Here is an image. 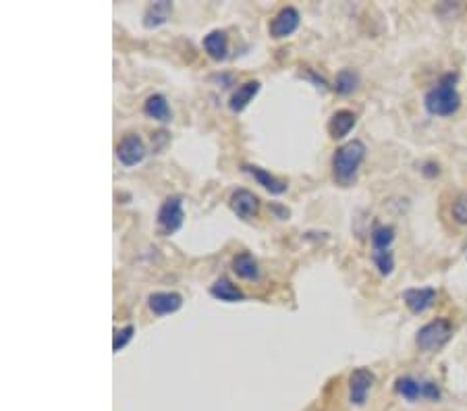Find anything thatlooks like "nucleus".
Returning <instances> with one entry per match:
<instances>
[{
  "label": "nucleus",
  "mask_w": 467,
  "mask_h": 411,
  "mask_svg": "<svg viewBox=\"0 0 467 411\" xmlns=\"http://www.w3.org/2000/svg\"><path fill=\"white\" fill-rule=\"evenodd\" d=\"M233 272L239 279L245 281H258L260 279V266L258 260L249 254V252H241L233 258Z\"/></svg>",
  "instance_id": "16"
},
{
  "label": "nucleus",
  "mask_w": 467,
  "mask_h": 411,
  "mask_svg": "<svg viewBox=\"0 0 467 411\" xmlns=\"http://www.w3.org/2000/svg\"><path fill=\"white\" fill-rule=\"evenodd\" d=\"M370 241H372L374 252H387V250H391V245L395 241V229L391 225H378V227H374Z\"/></svg>",
  "instance_id": "21"
},
{
  "label": "nucleus",
  "mask_w": 467,
  "mask_h": 411,
  "mask_svg": "<svg viewBox=\"0 0 467 411\" xmlns=\"http://www.w3.org/2000/svg\"><path fill=\"white\" fill-rule=\"evenodd\" d=\"M210 295L218 301H224V304H237V301H243L245 295L243 291L233 285L229 279H218L212 287H210Z\"/></svg>",
  "instance_id": "18"
},
{
  "label": "nucleus",
  "mask_w": 467,
  "mask_h": 411,
  "mask_svg": "<svg viewBox=\"0 0 467 411\" xmlns=\"http://www.w3.org/2000/svg\"><path fill=\"white\" fill-rule=\"evenodd\" d=\"M395 393L399 397H403L405 401L409 403H416L418 399H422V381L405 374V376H399L395 381Z\"/></svg>",
  "instance_id": "19"
},
{
  "label": "nucleus",
  "mask_w": 467,
  "mask_h": 411,
  "mask_svg": "<svg viewBox=\"0 0 467 411\" xmlns=\"http://www.w3.org/2000/svg\"><path fill=\"white\" fill-rule=\"evenodd\" d=\"M360 85V75L353 69H341L335 77V91L341 96H349L358 89Z\"/></svg>",
  "instance_id": "20"
},
{
  "label": "nucleus",
  "mask_w": 467,
  "mask_h": 411,
  "mask_svg": "<svg viewBox=\"0 0 467 411\" xmlns=\"http://www.w3.org/2000/svg\"><path fill=\"white\" fill-rule=\"evenodd\" d=\"M229 206H231V210H233L239 218L249 220V218L258 216V212H260V198H258L254 191L241 187V189H235V191L231 193Z\"/></svg>",
  "instance_id": "9"
},
{
  "label": "nucleus",
  "mask_w": 467,
  "mask_h": 411,
  "mask_svg": "<svg viewBox=\"0 0 467 411\" xmlns=\"http://www.w3.org/2000/svg\"><path fill=\"white\" fill-rule=\"evenodd\" d=\"M299 23H301V15L295 6H283L270 21V35L274 40H283V37H289L293 35L297 29H299Z\"/></svg>",
  "instance_id": "6"
},
{
  "label": "nucleus",
  "mask_w": 467,
  "mask_h": 411,
  "mask_svg": "<svg viewBox=\"0 0 467 411\" xmlns=\"http://www.w3.org/2000/svg\"><path fill=\"white\" fill-rule=\"evenodd\" d=\"M243 170L249 173V175L258 181V185H262V187H264L266 191H270L272 195H281V193H285L287 187H289L287 181H283V179H279V177H274V175H270L268 170H264V168H260V166L245 164Z\"/></svg>",
  "instance_id": "12"
},
{
  "label": "nucleus",
  "mask_w": 467,
  "mask_h": 411,
  "mask_svg": "<svg viewBox=\"0 0 467 411\" xmlns=\"http://www.w3.org/2000/svg\"><path fill=\"white\" fill-rule=\"evenodd\" d=\"M366 143L362 139H351L337 148L333 156V175L341 185H351L358 179V170L366 158Z\"/></svg>",
  "instance_id": "2"
},
{
  "label": "nucleus",
  "mask_w": 467,
  "mask_h": 411,
  "mask_svg": "<svg viewBox=\"0 0 467 411\" xmlns=\"http://www.w3.org/2000/svg\"><path fill=\"white\" fill-rule=\"evenodd\" d=\"M355 123H358L355 112L343 108V110H337V112L331 116L326 129H328V133H331L333 139H343L345 135H349V131L355 127Z\"/></svg>",
  "instance_id": "14"
},
{
  "label": "nucleus",
  "mask_w": 467,
  "mask_h": 411,
  "mask_svg": "<svg viewBox=\"0 0 467 411\" xmlns=\"http://www.w3.org/2000/svg\"><path fill=\"white\" fill-rule=\"evenodd\" d=\"M270 210L281 218V220H285V218H289V210L287 208H283V206H279V204H272L270 206Z\"/></svg>",
  "instance_id": "27"
},
{
  "label": "nucleus",
  "mask_w": 467,
  "mask_h": 411,
  "mask_svg": "<svg viewBox=\"0 0 467 411\" xmlns=\"http://www.w3.org/2000/svg\"><path fill=\"white\" fill-rule=\"evenodd\" d=\"M183 220H185V212H183V202L181 198L177 195H170L162 202V206L158 208V214H156V225H158V231L168 237V235H175L181 227H183Z\"/></svg>",
  "instance_id": "4"
},
{
  "label": "nucleus",
  "mask_w": 467,
  "mask_h": 411,
  "mask_svg": "<svg viewBox=\"0 0 467 411\" xmlns=\"http://www.w3.org/2000/svg\"><path fill=\"white\" fill-rule=\"evenodd\" d=\"M453 339V324L447 318H437L424 324L416 335V345L424 353L441 351Z\"/></svg>",
  "instance_id": "3"
},
{
  "label": "nucleus",
  "mask_w": 467,
  "mask_h": 411,
  "mask_svg": "<svg viewBox=\"0 0 467 411\" xmlns=\"http://www.w3.org/2000/svg\"><path fill=\"white\" fill-rule=\"evenodd\" d=\"M148 150H146V143L143 139L137 135V133H127L118 146H116V158L123 166H133V164H139L143 158H146Z\"/></svg>",
  "instance_id": "7"
},
{
  "label": "nucleus",
  "mask_w": 467,
  "mask_h": 411,
  "mask_svg": "<svg viewBox=\"0 0 467 411\" xmlns=\"http://www.w3.org/2000/svg\"><path fill=\"white\" fill-rule=\"evenodd\" d=\"M401 299L403 304L407 306V310L416 316L428 312L434 301H437V289L434 287H412V289H405L401 293Z\"/></svg>",
  "instance_id": "8"
},
{
  "label": "nucleus",
  "mask_w": 467,
  "mask_h": 411,
  "mask_svg": "<svg viewBox=\"0 0 467 411\" xmlns=\"http://www.w3.org/2000/svg\"><path fill=\"white\" fill-rule=\"evenodd\" d=\"M143 112H146V116H150L158 123H170V119H173L170 106H168V102L162 94L148 96L146 102H143Z\"/></svg>",
  "instance_id": "15"
},
{
  "label": "nucleus",
  "mask_w": 467,
  "mask_h": 411,
  "mask_svg": "<svg viewBox=\"0 0 467 411\" xmlns=\"http://www.w3.org/2000/svg\"><path fill=\"white\" fill-rule=\"evenodd\" d=\"M202 46L212 60H224L229 56V35L222 29H212L208 35H204Z\"/></svg>",
  "instance_id": "11"
},
{
  "label": "nucleus",
  "mask_w": 467,
  "mask_h": 411,
  "mask_svg": "<svg viewBox=\"0 0 467 411\" xmlns=\"http://www.w3.org/2000/svg\"><path fill=\"white\" fill-rule=\"evenodd\" d=\"M372 262L378 268L380 277H391L395 270V254L391 250L387 252H372Z\"/></svg>",
  "instance_id": "22"
},
{
  "label": "nucleus",
  "mask_w": 467,
  "mask_h": 411,
  "mask_svg": "<svg viewBox=\"0 0 467 411\" xmlns=\"http://www.w3.org/2000/svg\"><path fill=\"white\" fill-rule=\"evenodd\" d=\"M443 393H441V387L434 383V381H422V399H428V401H441Z\"/></svg>",
  "instance_id": "25"
},
{
  "label": "nucleus",
  "mask_w": 467,
  "mask_h": 411,
  "mask_svg": "<svg viewBox=\"0 0 467 411\" xmlns=\"http://www.w3.org/2000/svg\"><path fill=\"white\" fill-rule=\"evenodd\" d=\"M439 173H441V166L437 164V162H426L424 166H422V175H426V177H439Z\"/></svg>",
  "instance_id": "26"
},
{
  "label": "nucleus",
  "mask_w": 467,
  "mask_h": 411,
  "mask_svg": "<svg viewBox=\"0 0 467 411\" xmlns=\"http://www.w3.org/2000/svg\"><path fill=\"white\" fill-rule=\"evenodd\" d=\"M148 308L156 316L175 314L183 308V297L181 293H175V291H156V293H150Z\"/></svg>",
  "instance_id": "10"
},
{
  "label": "nucleus",
  "mask_w": 467,
  "mask_h": 411,
  "mask_svg": "<svg viewBox=\"0 0 467 411\" xmlns=\"http://www.w3.org/2000/svg\"><path fill=\"white\" fill-rule=\"evenodd\" d=\"M258 91H260V81H256V79L241 83V85L233 91V96H231V100H229V108H231L233 112H243V110L249 106V102H254V98L258 96Z\"/></svg>",
  "instance_id": "13"
},
{
  "label": "nucleus",
  "mask_w": 467,
  "mask_h": 411,
  "mask_svg": "<svg viewBox=\"0 0 467 411\" xmlns=\"http://www.w3.org/2000/svg\"><path fill=\"white\" fill-rule=\"evenodd\" d=\"M376 383V376L372 370L368 368H355L351 374H349V401L358 408L366 405L368 401V395L372 391Z\"/></svg>",
  "instance_id": "5"
},
{
  "label": "nucleus",
  "mask_w": 467,
  "mask_h": 411,
  "mask_svg": "<svg viewBox=\"0 0 467 411\" xmlns=\"http://www.w3.org/2000/svg\"><path fill=\"white\" fill-rule=\"evenodd\" d=\"M457 73H445L437 85L424 96V108L434 116H451L461 108V94L457 91Z\"/></svg>",
  "instance_id": "1"
},
{
  "label": "nucleus",
  "mask_w": 467,
  "mask_h": 411,
  "mask_svg": "<svg viewBox=\"0 0 467 411\" xmlns=\"http://www.w3.org/2000/svg\"><path fill=\"white\" fill-rule=\"evenodd\" d=\"M451 216L457 225L467 227V193H461L453 200V206H451Z\"/></svg>",
  "instance_id": "24"
},
{
  "label": "nucleus",
  "mask_w": 467,
  "mask_h": 411,
  "mask_svg": "<svg viewBox=\"0 0 467 411\" xmlns=\"http://www.w3.org/2000/svg\"><path fill=\"white\" fill-rule=\"evenodd\" d=\"M173 12V4L168 0H160V2H154L146 8L143 12V27L146 29H154V27H160L168 21Z\"/></svg>",
  "instance_id": "17"
},
{
  "label": "nucleus",
  "mask_w": 467,
  "mask_h": 411,
  "mask_svg": "<svg viewBox=\"0 0 467 411\" xmlns=\"http://www.w3.org/2000/svg\"><path fill=\"white\" fill-rule=\"evenodd\" d=\"M133 335H135V326H133V324H127V326H123L121 331H114V339H112V351H114V353H118L121 349H125V347H127V345L131 343Z\"/></svg>",
  "instance_id": "23"
}]
</instances>
